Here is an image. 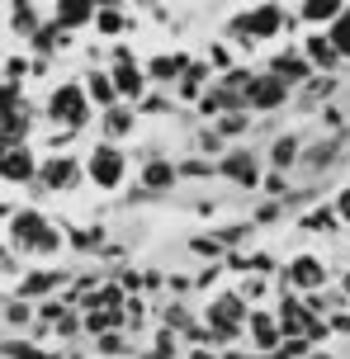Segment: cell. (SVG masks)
Wrapping results in <instances>:
<instances>
[{
    "label": "cell",
    "instance_id": "obj_3",
    "mask_svg": "<svg viewBox=\"0 0 350 359\" xmlns=\"http://www.w3.org/2000/svg\"><path fill=\"white\" fill-rule=\"evenodd\" d=\"M241 317H246V307H241V298H218V303L208 307V326H213L218 336H237Z\"/></svg>",
    "mask_w": 350,
    "mask_h": 359
},
{
    "label": "cell",
    "instance_id": "obj_5",
    "mask_svg": "<svg viewBox=\"0 0 350 359\" xmlns=\"http://www.w3.org/2000/svg\"><path fill=\"white\" fill-rule=\"evenodd\" d=\"M289 284H294V288H308V293H313V288L327 284V265H322L317 255H298L294 265H289Z\"/></svg>",
    "mask_w": 350,
    "mask_h": 359
},
{
    "label": "cell",
    "instance_id": "obj_13",
    "mask_svg": "<svg viewBox=\"0 0 350 359\" xmlns=\"http://www.w3.org/2000/svg\"><path fill=\"white\" fill-rule=\"evenodd\" d=\"M43 175H48V184H53V189H67V184L76 180V161H72V156H57V161H48V170H43Z\"/></svg>",
    "mask_w": 350,
    "mask_h": 359
},
{
    "label": "cell",
    "instance_id": "obj_17",
    "mask_svg": "<svg viewBox=\"0 0 350 359\" xmlns=\"http://www.w3.org/2000/svg\"><path fill=\"white\" fill-rule=\"evenodd\" d=\"M142 180H147L152 189H161V184H170V180H175V165H170V161H152Z\"/></svg>",
    "mask_w": 350,
    "mask_h": 359
},
{
    "label": "cell",
    "instance_id": "obj_26",
    "mask_svg": "<svg viewBox=\"0 0 350 359\" xmlns=\"http://www.w3.org/2000/svg\"><path fill=\"white\" fill-rule=\"evenodd\" d=\"M313 359H332V355H313Z\"/></svg>",
    "mask_w": 350,
    "mask_h": 359
},
{
    "label": "cell",
    "instance_id": "obj_14",
    "mask_svg": "<svg viewBox=\"0 0 350 359\" xmlns=\"http://www.w3.org/2000/svg\"><path fill=\"white\" fill-rule=\"evenodd\" d=\"M147 76H156V81H170V76H184V57L180 53H175V57H156V62H152V67H147Z\"/></svg>",
    "mask_w": 350,
    "mask_h": 359
},
{
    "label": "cell",
    "instance_id": "obj_18",
    "mask_svg": "<svg viewBox=\"0 0 350 359\" xmlns=\"http://www.w3.org/2000/svg\"><path fill=\"white\" fill-rule=\"evenodd\" d=\"M294 156H298V142L294 137H279L275 142V165H294Z\"/></svg>",
    "mask_w": 350,
    "mask_h": 359
},
{
    "label": "cell",
    "instance_id": "obj_7",
    "mask_svg": "<svg viewBox=\"0 0 350 359\" xmlns=\"http://www.w3.org/2000/svg\"><path fill=\"white\" fill-rule=\"evenodd\" d=\"M100 10H95L90 0H67V5H57V24L62 29H76V24H86V19H95Z\"/></svg>",
    "mask_w": 350,
    "mask_h": 359
},
{
    "label": "cell",
    "instance_id": "obj_2",
    "mask_svg": "<svg viewBox=\"0 0 350 359\" xmlns=\"http://www.w3.org/2000/svg\"><path fill=\"white\" fill-rule=\"evenodd\" d=\"M53 118L57 123H67V128H81L86 123V90L76 86V81H67V86H57L53 90Z\"/></svg>",
    "mask_w": 350,
    "mask_h": 359
},
{
    "label": "cell",
    "instance_id": "obj_23",
    "mask_svg": "<svg viewBox=\"0 0 350 359\" xmlns=\"http://www.w3.org/2000/svg\"><path fill=\"white\" fill-rule=\"evenodd\" d=\"M10 322H29V307H19V303H10V312H5Z\"/></svg>",
    "mask_w": 350,
    "mask_h": 359
},
{
    "label": "cell",
    "instance_id": "obj_4",
    "mask_svg": "<svg viewBox=\"0 0 350 359\" xmlns=\"http://www.w3.org/2000/svg\"><path fill=\"white\" fill-rule=\"evenodd\" d=\"M279 24H284V10H279V5H260V10H251L246 19H237V29H246L251 38L279 34Z\"/></svg>",
    "mask_w": 350,
    "mask_h": 359
},
{
    "label": "cell",
    "instance_id": "obj_24",
    "mask_svg": "<svg viewBox=\"0 0 350 359\" xmlns=\"http://www.w3.org/2000/svg\"><path fill=\"white\" fill-rule=\"evenodd\" d=\"M100 350H109V355H119V350H123V341H119V336H105V341H100Z\"/></svg>",
    "mask_w": 350,
    "mask_h": 359
},
{
    "label": "cell",
    "instance_id": "obj_25",
    "mask_svg": "<svg viewBox=\"0 0 350 359\" xmlns=\"http://www.w3.org/2000/svg\"><path fill=\"white\" fill-rule=\"evenodd\" d=\"M194 359H213V355H208V350H194Z\"/></svg>",
    "mask_w": 350,
    "mask_h": 359
},
{
    "label": "cell",
    "instance_id": "obj_22",
    "mask_svg": "<svg viewBox=\"0 0 350 359\" xmlns=\"http://www.w3.org/2000/svg\"><path fill=\"white\" fill-rule=\"evenodd\" d=\"M43 288H53V274H38V279H29V284H24V293H43Z\"/></svg>",
    "mask_w": 350,
    "mask_h": 359
},
{
    "label": "cell",
    "instance_id": "obj_19",
    "mask_svg": "<svg viewBox=\"0 0 350 359\" xmlns=\"http://www.w3.org/2000/svg\"><path fill=\"white\" fill-rule=\"evenodd\" d=\"M105 128H109V137H123V133H128V128H133V118H128V114H123V109H114L109 118H105Z\"/></svg>",
    "mask_w": 350,
    "mask_h": 359
},
{
    "label": "cell",
    "instance_id": "obj_15",
    "mask_svg": "<svg viewBox=\"0 0 350 359\" xmlns=\"http://www.w3.org/2000/svg\"><path fill=\"white\" fill-rule=\"evenodd\" d=\"M327 38H332V48H336L341 57H350V10H346L341 19H336L332 29H327Z\"/></svg>",
    "mask_w": 350,
    "mask_h": 359
},
{
    "label": "cell",
    "instance_id": "obj_8",
    "mask_svg": "<svg viewBox=\"0 0 350 359\" xmlns=\"http://www.w3.org/2000/svg\"><path fill=\"white\" fill-rule=\"evenodd\" d=\"M341 15H346L341 0H308V5H303V19H308V24H336Z\"/></svg>",
    "mask_w": 350,
    "mask_h": 359
},
{
    "label": "cell",
    "instance_id": "obj_1",
    "mask_svg": "<svg viewBox=\"0 0 350 359\" xmlns=\"http://www.w3.org/2000/svg\"><path fill=\"white\" fill-rule=\"evenodd\" d=\"M86 170H90V180L100 189H119L123 184V151L114 142H100L90 151V161H86Z\"/></svg>",
    "mask_w": 350,
    "mask_h": 359
},
{
    "label": "cell",
    "instance_id": "obj_6",
    "mask_svg": "<svg viewBox=\"0 0 350 359\" xmlns=\"http://www.w3.org/2000/svg\"><path fill=\"white\" fill-rule=\"evenodd\" d=\"M284 95H289V81H279V76L251 81V90H246V100H251V109H275V104H284Z\"/></svg>",
    "mask_w": 350,
    "mask_h": 359
},
{
    "label": "cell",
    "instance_id": "obj_12",
    "mask_svg": "<svg viewBox=\"0 0 350 359\" xmlns=\"http://www.w3.org/2000/svg\"><path fill=\"white\" fill-rule=\"evenodd\" d=\"M251 331H256V345L260 350H275L279 345V326L265 317V312H251Z\"/></svg>",
    "mask_w": 350,
    "mask_h": 359
},
{
    "label": "cell",
    "instance_id": "obj_16",
    "mask_svg": "<svg viewBox=\"0 0 350 359\" xmlns=\"http://www.w3.org/2000/svg\"><path fill=\"white\" fill-rule=\"evenodd\" d=\"M86 95H90V100H100V104H114V95H119V86H114V76H90V86H86Z\"/></svg>",
    "mask_w": 350,
    "mask_h": 359
},
{
    "label": "cell",
    "instance_id": "obj_9",
    "mask_svg": "<svg viewBox=\"0 0 350 359\" xmlns=\"http://www.w3.org/2000/svg\"><path fill=\"white\" fill-rule=\"evenodd\" d=\"M34 175V156H29V147H15V151H5V180L19 184V180Z\"/></svg>",
    "mask_w": 350,
    "mask_h": 359
},
{
    "label": "cell",
    "instance_id": "obj_21",
    "mask_svg": "<svg viewBox=\"0 0 350 359\" xmlns=\"http://www.w3.org/2000/svg\"><path fill=\"white\" fill-rule=\"evenodd\" d=\"M241 128H246V114H222L218 133H241Z\"/></svg>",
    "mask_w": 350,
    "mask_h": 359
},
{
    "label": "cell",
    "instance_id": "obj_11",
    "mask_svg": "<svg viewBox=\"0 0 350 359\" xmlns=\"http://www.w3.org/2000/svg\"><path fill=\"white\" fill-rule=\"evenodd\" d=\"M336 48H332V38L327 34H313L308 38V62H313V67H336Z\"/></svg>",
    "mask_w": 350,
    "mask_h": 359
},
{
    "label": "cell",
    "instance_id": "obj_20",
    "mask_svg": "<svg viewBox=\"0 0 350 359\" xmlns=\"http://www.w3.org/2000/svg\"><path fill=\"white\" fill-rule=\"evenodd\" d=\"M95 24H100L105 34H119V24H123V19H119V10H100V15H95Z\"/></svg>",
    "mask_w": 350,
    "mask_h": 359
},
{
    "label": "cell",
    "instance_id": "obj_10",
    "mask_svg": "<svg viewBox=\"0 0 350 359\" xmlns=\"http://www.w3.org/2000/svg\"><path fill=\"white\" fill-rule=\"evenodd\" d=\"M114 86H119V95H142V90H147V72H137L133 62H123V67L114 72Z\"/></svg>",
    "mask_w": 350,
    "mask_h": 359
}]
</instances>
